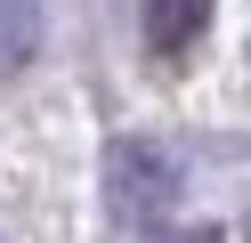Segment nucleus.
<instances>
[{
  "label": "nucleus",
  "instance_id": "nucleus-1",
  "mask_svg": "<svg viewBox=\"0 0 251 243\" xmlns=\"http://www.w3.org/2000/svg\"><path fill=\"white\" fill-rule=\"evenodd\" d=\"M105 178H114V203L130 211V219H162L170 203H178V154L170 146H154V138H122L114 146V162H105Z\"/></svg>",
  "mask_w": 251,
  "mask_h": 243
},
{
  "label": "nucleus",
  "instance_id": "nucleus-2",
  "mask_svg": "<svg viewBox=\"0 0 251 243\" xmlns=\"http://www.w3.org/2000/svg\"><path fill=\"white\" fill-rule=\"evenodd\" d=\"M202 25H211V0H146V49H154V57L195 49Z\"/></svg>",
  "mask_w": 251,
  "mask_h": 243
},
{
  "label": "nucleus",
  "instance_id": "nucleus-3",
  "mask_svg": "<svg viewBox=\"0 0 251 243\" xmlns=\"http://www.w3.org/2000/svg\"><path fill=\"white\" fill-rule=\"evenodd\" d=\"M41 49V0H0V73L33 65Z\"/></svg>",
  "mask_w": 251,
  "mask_h": 243
}]
</instances>
